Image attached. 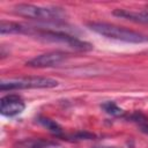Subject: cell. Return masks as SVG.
I'll return each instance as SVG.
<instances>
[{
  "instance_id": "obj_9",
  "label": "cell",
  "mask_w": 148,
  "mask_h": 148,
  "mask_svg": "<svg viewBox=\"0 0 148 148\" xmlns=\"http://www.w3.org/2000/svg\"><path fill=\"white\" fill-rule=\"evenodd\" d=\"M127 119L131 120L132 123H134L141 132H143L145 134L148 135V117L146 114H143L140 111H135V112L128 114Z\"/></svg>"
},
{
  "instance_id": "obj_6",
  "label": "cell",
  "mask_w": 148,
  "mask_h": 148,
  "mask_svg": "<svg viewBox=\"0 0 148 148\" xmlns=\"http://www.w3.org/2000/svg\"><path fill=\"white\" fill-rule=\"evenodd\" d=\"M25 103L21 96L16 94H8L0 98V112L6 117H14L23 112Z\"/></svg>"
},
{
  "instance_id": "obj_3",
  "label": "cell",
  "mask_w": 148,
  "mask_h": 148,
  "mask_svg": "<svg viewBox=\"0 0 148 148\" xmlns=\"http://www.w3.org/2000/svg\"><path fill=\"white\" fill-rule=\"evenodd\" d=\"M87 27L91 31L110 39H116L125 43H134V44L148 42V36L145 34L106 22H89L87 23Z\"/></svg>"
},
{
  "instance_id": "obj_1",
  "label": "cell",
  "mask_w": 148,
  "mask_h": 148,
  "mask_svg": "<svg viewBox=\"0 0 148 148\" xmlns=\"http://www.w3.org/2000/svg\"><path fill=\"white\" fill-rule=\"evenodd\" d=\"M6 34H20V35H28L35 37L43 42L57 43V44H65L68 47H72L76 51H90L92 45L86 40H81L75 36H72L67 32L60 30H52V29H44L38 27H30L22 23L16 22H8L5 27Z\"/></svg>"
},
{
  "instance_id": "obj_7",
  "label": "cell",
  "mask_w": 148,
  "mask_h": 148,
  "mask_svg": "<svg viewBox=\"0 0 148 148\" xmlns=\"http://www.w3.org/2000/svg\"><path fill=\"white\" fill-rule=\"evenodd\" d=\"M112 14L117 17L125 18L135 23L147 24L148 25V12H135V10H128V9H114Z\"/></svg>"
},
{
  "instance_id": "obj_12",
  "label": "cell",
  "mask_w": 148,
  "mask_h": 148,
  "mask_svg": "<svg viewBox=\"0 0 148 148\" xmlns=\"http://www.w3.org/2000/svg\"><path fill=\"white\" fill-rule=\"evenodd\" d=\"M94 148H114V147H94Z\"/></svg>"
},
{
  "instance_id": "obj_5",
  "label": "cell",
  "mask_w": 148,
  "mask_h": 148,
  "mask_svg": "<svg viewBox=\"0 0 148 148\" xmlns=\"http://www.w3.org/2000/svg\"><path fill=\"white\" fill-rule=\"evenodd\" d=\"M69 57L71 54L64 51H51L30 59L29 61H27L25 65L34 68H49V67L59 66L60 64L66 61Z\"/></svg>"
},
{
  "instance_id": "obj_11",
  "label": "cell",
  "mask_w": 148,
  "mask_h": 148,
  "mask_svg": "<svg viewBox=\"0 0 148 148\" xmlns=\"http://www.w3.org/2000/svg\"><path fill=\"white\" fill-rule=\"evenodd\" d=\"M102 109L105 113L113 116V117H121L124 116V110L120 109L114 102H105L102 104Z\"/></svg>"
},
{
  "instance_id": "obj_10",
  "label": "cell",
  "mask_w": 148,
  "mask_h": 148,
  "mask_svg": "<svg viewBox=\"0 0 148 148\" xmlns=\"http://www.w3.org/2000/svg\"><path fill=\"white\" fill-rule=\"evenodd\" d=\"M37 121L42 126H44L45 128H47L52 134H54L57 136H62L64 135V131H62L61 126L57 121H54V120H52L50 118H46V117H38L37 118Z\"/></svg>"
},
{
  "instance_id": "obj_8",
  "label": "cell",
  "mask_w": 148,
  "mask_h": 148,
  "mask_svg": "<svg viewBox=\"0 0 148 148\" xmlns=\"http://www.w3.org/2000/svg\"><path fill=\"white\" fill-rule=\"evenodd\" d=\"M14 147L15 148H59V145L45 139L29 138L15 142Z\"/></svg>"
},
{
  "instance_id": "obj_4",
  "label": "cell",
  "mask_w": 148,
  "mask_h": 148,
  "mask_svg": "<svg viewBox=\"0 0 148 148\" xmlns=\"http://www.w3.org/2000/svg\"><path fill=\"white\" fill-rule=\"evenodd\" d=\"M57 86H58L57 80L51 77H44V76L9 79V80H2L0 82L1 91L21 90V89H45V88H54Z\"/></svg>"
},
{
  "instance_id": "obj_2",
  "label": "cell",
  "mask_w": 148,
  "mask_h": 148,
  "mask_svg": "<svg viewBox=\"0 0 148 148\" xmlns=\"http://www.w3.org/2000/svg\"><path fill=\"white\" fill-rule=\"evenodd\" d=\"M14 13L18 16L46 22V23H60L66 20V12L60 7H46L37 6L32 3H18L13 8Z\"/></svg>"
}]
</instances>
